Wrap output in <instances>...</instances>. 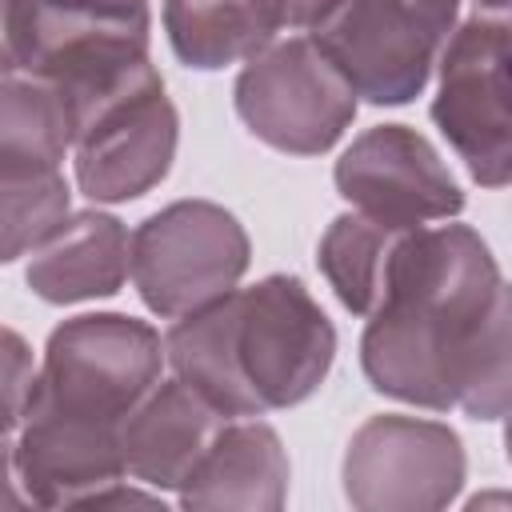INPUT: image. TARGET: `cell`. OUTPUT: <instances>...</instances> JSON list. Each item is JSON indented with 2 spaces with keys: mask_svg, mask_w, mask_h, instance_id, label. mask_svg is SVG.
<instances>
[{
  "mask_svg": "<svg viewBox=\"0 0 512 512\" xmlns=\"http://www.w3.org/2000/svg\"><path fill=\"white\" fill-rule=\"evenodd\" d=\"M508 284L468 224L400 236L380 308L360 336V368L380 396L428 412L504 420L512 388Z\"/></svg>",
  "mask_w": 512,
  "mask_h": 512,
  "instance_id": "1",
  "label": "cell"
},
{
  "mask_svg": "<svg viewBox=\"0 0 512 512\" xmlns=\"http://www.w3.org/2000/svg\"><path fill=\"white\" fill-rule=\"evenodd\" d=\"M336 360V328L304 280L272 272L252 288L176 316L164 364L224 416L304 404Z\"/></svg>",
  "mask_w": 512,
  "mask_h": 512,
  "instance_id": "2",
  "label": "cell"
},
{
  "mask_svg": "<svg viewBox=\"0 0 512 512\" xmlns=\"http://www.w3.org/2000/svg\"><path fill=\"white\" fill-rule=\"evenodd\" d=\"M12 32L20 72L60 96L68 132L156 68L148 0H12Z\"/></svg>",
  "mask_w": 512,
  "mask_h": 512,
  "instance_id": "3",
  "label": "cell"
},
{
  "mask_svg": "<svg viewBox=\"0 0 512 512\" xmlns=\"http://www.w3.org/2000/svg\"><path fill=\"white\" fill-rule=\"evenodd\" d=\"M456 20L460 4L452 0H332L308 40L356 100L384 108L408 104L428 88Z\"/></svg>",
  "mask_w": 512,
  "mask_h": 512,
  "instance_id": "4",
  "label": "cell"
},
{
  "mask_svg": "<svg viewBox=\"0 0 512 512\" xmlns=\"http://www.w3.org/2000/svg\"><path fill=\"white\" fill-rule=\"evenodd\" d=\"M160 372L164 340L148 320L124 312H84L52 328L28 408L120 424L160 380Z\"/></svg>",
  "mask_w": 512,
  "mask_h": 512,
  "instance_id": "5",
  "label": "cell"
},
{
  "mask_svg": "<svg viewBox=\"0 0 512 512\" xmlns=\"http://www.w3.org/2000/svg\"><path fill=\"white\" fill-rule=\"evenodd\" d=\"M252 264L244 224L212 200H176L128 236V276L148 312L176 320L228 296Z\"/></svg>",
  "mask_w": 512,
  "mask_h": 512,
  "instance_id": "6",
  "label": "cell"
},
{
  "mask_svg": "<svg viewBox=\"0 0 512 512\" xmlns=\"http://www.w3.org/2000/svg\"><path fill=\"white\" fill-rule=\"evenodd\" d=\"M432 120L468 176L484 188H504L512 176V120H508V20L476 12L456 20L440 60Z\"/></svg>",
  "mask_w": 512,
  "mask_h": 512,
  "instance_id": "7",
  "label": "cell"
},
{
  "mask_svg": "<svg viewBox=\"0 0 512 512\" xmlns=\"http://www.w3.org/2000/svg\"><path fill=\"white\" fill-rule=\"evenodd\" d=\"M244 128L276 152L320 156L356 120V92L308 36L264 44L236 76Z\"/></svg>",
  "mask_w": 512,
  "mask_h": 512,
  "instance_id": "8",
  "label": "cell"
},
{
  "mask_svg": "<svg viewBox=\"0 0 512 512\" xmlns=\"http://www.w3.org/2000/svg\"><path fill=\"white\" fill-rule=\"evenodd\" d=\"M468 476L460 436L424 416H368L344 452V496L360 512H436L448 508Z\"/></svg>",
  "mask_w": 512,
  "mask_h": 512,
  "instance_id": "9",
  "label": "cell"
},
{
  "mask_svg": "<svg viewBox=\"0 0 512 512\" xmlns=\"http://www.w3.org/2000/svg\"><path fill=\"white\" fill-rule=\"evenodd\" d=\"M176 140L180 116L164 96L160 72L152 68L136 84L108 96L72 132L76 188L92 204L140 200L168 176L176 160Z\"/></svg>",
  "mask_w": 512,
  "mask_h": 512,
  "instance_id": "10",
  "label": "cell"
},
{
  "mask_svg": "<svg viewBox=\"0 0 512 512\" xmlns=\"http://www.w3.org/2000/svg\"><path fill=\"white\" fill-rule=\"evenodd\" d=\"M336 192L364 216L416 228L464 212V192L440 152L408 124L360 132L336 160Z\"/></svg>",
  "mask_w": 512,
  "mask_h": 512,
  "instance_id": "11",
  "label": "cell"
},
{
  "mask_svg": "<svg viewBox=\"0 0 512 512\" xmlns=\"http://www.w3.org/2000/svg\"><path fill=\"white\" fill-rule=\"evenodd\" d=\"M16 476L36 508H88L124 480L120 424L28 408L16 436Z\"/></svg>",
  "mask_w": 512,
  "mask_h": 512,
  "instance_id": "12",
  "label": "cell"
},
{
  "mask_svg": "<svg viewBox=\"0 0 512 512\" xmlns=\"http://www.w3.org/2000/svg\"><path fill=\"white\" fill-rule=\"evenodd\" d=\"M224 420L232 416H224L184 380H156L144 400L120 420L124 476L156 492H180L188 472L200 464V456L224 428Z\"/></svg>",
  "mask_w": 512,
  "mask_h": 512,
  "instance_id": "13",
  "label": "cell"
},
{
  "mask_svg": "<svg viewBox=\"0 0 512 512\" xmlns=\"http://www.w3.org/2000/svg\"><path fill=\"white\" fill-rule=\"evenodd\" d=\"M288 452L256 416H232L188 472L180 488L184 508H244L280 512L288 504Z\"/></svg>",
  "mask_w": 512,
  "mask_h": 512,
  "instance_id": "14",
  "label": "cell"
},
{
  "mask_svg": "<svg viewBox=\"0 0 512 512\" xmlns=\"http://www.w3.org/2000/svg\"><path fill=\"white\" fill-rule=\"evenodd\" d=\"M24 280L44 304L116 296L128 280V228L100 208L68 212L32 248Z\"/></svg>",
  "mask_w": 512,
  "mask_h": 512,
  "instance_id": "15",
  "label": "cell"
},
{
  "mask_svg": "<svg viewBox=\"0 0 512 512\" xmlns=\"http://www.w3.org/2000/svg\"><path fill=\"white\" fill-rule=\"evenodd\" d=\"M164 32L180 64L220 72L276 40L252 0H164Z\"/></svg>",
  "mask_w": 512,
  "mask_h": 512,
  "instance_id": "16",
  "label": "cell"
},
{
  "mask_svg": "<svg viewBox=\"0 0 512 512\" xmlns=\"http://www.w3.org/2000/svg\"><path fill=\"white\" fill-rule=\"evenodd\" d=\"M408 228L400 224H384L372 220L364 212H344L328 224V232L320 236V272L332 284L336 300L356 312V316H372L384 300L388 288V268H392V252L400 244Z\"/></svg>",
  "mask_w": 512,
  "mask_h": 512,
  "instance_id": "17",
  "label": "cell"
},
{
  "mask_svg": "<svg viewBox=\"0 0 512 512\" xmlns=\"http://www.w3.org/2000/svg\"><path fill=\"white\" fill-rule=\"evenodd\" d=\"M68 152L60 96L36 76H0V172H56Z\"/></svg>",
  "mask_w": 512,
  "mask_h": 512,
  "instance_id": "18",
  "label": "cell"
},
{
  "mask_svg": "<svg viewBox=\"0 0 512 512\" xmlns=\"http://www.w3.org/2000/svg\"><path fill=\"white\" fill-rule=\"evenodd\" d=\"M64 172H0V264L28 256L72 208Z\"/></svg>",
  "mask_w": 512,
  "mask_h": 512,
  "instance_id": "19",
  "label": "cell"
},
{
  "mask_svg": "<svg viewBox=\"0 0 512 512\" xmlns=\"http://www.w3.org/2000/svg\"><path fill=\"white\" fill-rule=\"evenodd\" d=\"M32 380H36V360L28 340L0 324V436L20 428L32 396Z\"/></svg>",
  "mask_w": 512,
  "mask_h": 512,
  "instance_id": "20",
  "label": "cell"
},
{
  "mask_svg": "<svg viewBox=\"0 0 512 512\" xmlns=\"http://www.w3.org/2000/svg\"><path fill=\"white\" fill-rule=\"evenodd\" d=\"M252 4L268 20V28L280 32V28H312L332 0H252Z\"/></svg>",
  "mask_w": 512,
  "mask_h": 512,
  "instance_id": "21",
  "label": "cell"
},
{
  "mask_svg": "<svg viewBox=\"0 0 512 512\" xmlns=\"http://www.w3.org/2000/svg\"><path fill=\"white\" fill-rule=\"evenodd\" d=\"M4 508H32L24 488H20V476H16V440H12V432L0 436V512Z\"/></svg>",
  "mask_w": 512,
  "mask_h": 512,
  "instance_id": "22",
  "label": "cell"
},
{
  "mask_svg": "<svg viewBox=\"0 0 512 512\" xmlns=\"http://www.w3.org/2000/svg\"><path fill=\"white\" fill-rule=\"evenodd\" d=\"M20 72L16 60V32H12V0H0V76Z\"/></svg>",
  "mask_w": 512,
  "mask_h": 512,
  "instance_id": "23",
  "label": "cell"
},
{
  "mask_svg": "<svg viewBox=\"0 0 512 512\" xmlns=\"http://www.w3.org/2000/svg\"><path fill=\"white\" fill-rule=\"evenodd\" d=\"M452 4H460V0H452ZM480 12H500L504 16V8H508V0H472Z\"/></svg>",
  "mask_w": 512,
  "mask_h": 512,
  "instance_id": "24",
  "label": "cell"
}]
</instances>
